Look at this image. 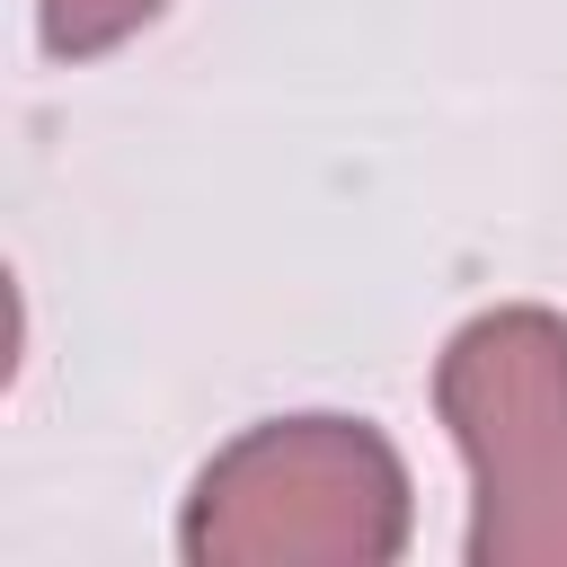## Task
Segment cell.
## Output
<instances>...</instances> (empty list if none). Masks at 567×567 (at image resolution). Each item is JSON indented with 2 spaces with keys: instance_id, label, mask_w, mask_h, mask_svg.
Wrapping results in <instances>:
<instances>
[{
  "instance_id": "6da1fadb",
  "label": "cell",
  "mask_w": 567,
  "mask_h": 567,
  "mask_svg": "<svg viewBox=\"0 0 567 567\" xmlns=\"http://www.w3.org/2000/svg\"><path fill=\"white\" fill-rule=\"evenodd\" d=\"M434 399L478 478L470 558H567V328L549 310L470 319L434 372Z\"/></svg>"
},
{
  "instance_id": "7a4b0ae2",
  "label": "cell",
  "mask_w": 567,
  "mask_h": 567,
  "mask_svg": "<svg viewBox=\"0 0 567 567\" xmlns=\"http://www.w3.org/2000/svg\"><path fill=\"white\" fill-rule=\"evenodd\" d=\"M408 540V478L381 434L292 416L230 443L186 514V558H390Z\"/></svg>"
},
{
  "instance_id": "3957f363",
  "label": "cell",
  "mask_w": 567,
  "mask_h": 567,
  "mask_svg": "<svg viewBox=\"0 0 567 567\" xmlns=\"http://www.w3.org/2000/svg\"><path fill=\"white\" fill-rule=\"evenodd\" d=\"M159 0H44V44L53 53H106L115 35H133Z\"/></svg>"
}]
</instances>
